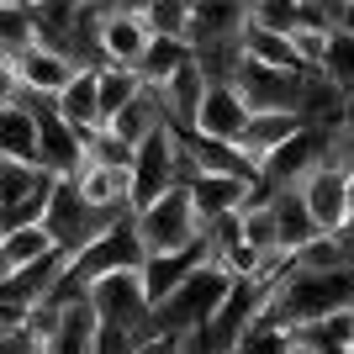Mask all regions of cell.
<instances>
[{
	"label": "cell",
	"mask_w": 354,
	"mask_h": 354,
	"mask_svg": "<svg viewBox=\"0 0 354 354\" xmlns=\"http://www.w3.org/2000/svg\"><path fill=\"white\" fill-rule=\"evenodd\" d=\"M227 291H233V275L207 259L191 281H180L159 307L148 312V323H153V333H164V339H191V333H201V328L212 323V312L227 301Z\"/></svg>",
	"instance_id": "6da1fadb"
},
{
	"label": "cell",
	"mask_w": 354,
	"mask_h": 354,
	"mask_svg": "<svg viewBox=\"0 0 354 354\" xmlns=\"http://www.w3.org/2000/svg\"><path fill=\"white\" fill-rule=\"evenodd\" d=\"M127 222H133L127 212H90L80 201V191H74V180H53V196H48V212H43V233L53 238V249L80 254L95 238L127 227Z\"/></svg>",
	"instance_id": "7a4b0ae2"
},
{
	"label": "cell",
	"mask_w": 354,
	"mask_h": 354,
	"mask_svg": "<svg viewBox=\"0 0 354 354\" xmlns=\"http://www.w3.org/2000/svg\"><path fill=\"white\" fill-rule=\"evenodd\" d=\"M133 233H138L148 259H153V254H185V249H196V243H207V227L196 222L185 185H175V191H164L159 201H148L143 212H133Z\"/></svg>",
	"instance_id": "3957f363"
},
{
	"label": "cell",
	"mask_w": 354,
	"mask_h": 354,
	"mask_svg": "<svg viewBox=\"0 0 354 354\" xmlns=\"http://www.w3.org/2000/svg\"><path fill=\"white\" fill-rule=\"evenodd\" d=\"M85 307L95 312V323H101V333H143L148 323V291H143V275L138 270H122V275H106V281L90 286Z\"/></svg>",
	"instance_id": "277c9868"
},
{
	"label": "cell",
	"mask_w": 354,
	"mask_h": 354,
	"mask_svg": "<svg viewBox=\"0 0 354 354\" xmlns=\"http://www.w3.org/2000/svg\"><path fill=\"white\" fill-rule=\"evenodd\" d=\"M323 159H328V127H312L307 122L291 143H281L265 164H259V191H296Z\"/></svg>",
	"instance_id": "5b68a950"
},
{
	"label": "cell",
	"mask_w": 354,
	"mask_h": 354,
	"mask_svg": "<svg viewBox=\"0 0 354 354\" xmlns=\"http://www.w3.org/2000/svg\"><path fill=\"white\" fill-rule=\"evenodd\" d=\"M175 153H180V127H169V122L148 143L133 148V212L159 201L164 191H175Z\"/></svg>",
	"instance_id": "8992f818"
},
{
	"label": "cell",
	"mask_w": 354,
	"mask_h": 354,
	"mask_svg": "<svg viewBox=\"0 0 354 354\" xmlns=\"http://www.w3.org/2000/svg\"><path fill=\"white\" fill-rule=\"evenodd\" d=\"M296 196H301L312 227H317L323 238H339L344 227H349V175H344V169L317 164V169L296 185Z\"/></svg>",
	"instance_id": "52a82bcc"
},
{
	"label": "cell",
	"mask_w": 354,
	"mask_h": 354,
	"mask_svg": "<svg viewBox=\"0 0 354 354\" xmlns=\"http://www.w3.org/2000/svg\"><path fill=\"white\" fill-rule=\"evenodd\" d=\"M148 43H153V37H148V27H143V6H101V64L138 69Z\"/></svg>",
	"instance_id": "ba28073f"
},
{
	"label": "cell",
	"mask_w": 354,
	"mask_h": 354,
	"mask_svg": "<svg viewBox=\"0 0 354 354\" xmlns=\"http://www.w3.org/2000/svg\"><path fill=\"white\" fill-rule=\"evenodd\" d=\"M254 191H259V185H249V180H227V175H196L191 185H185L191 212H196L201 227H217L222 217H238V212L249 207Z\"/></svg>",
	"instance_id": "9c48e42d"
},
{
	"label": "cell",
	"mask_w": 354,
	"mask_h": 354,
	"mask_svg": "<svg viewBox=\"0 0 354 354\" xmlns=\"http://www.w3.org/2000/svg\"><path fill=\"white\" fill-rule=\"evenodd\" d=\"M249 106L238 101L233 85H207V101H201V111H196V138H212V143H243V133H249Z\"/></svg>",
	"instance_id": "30bf717a"
},
{
	"label": "cell",
	"mask_w": 354,
	"mask_h": 354,
	"mask_svg": "<svg viewBox=\"0 0 354 354\" xmlns=\"http://www.w3.org/2000/svg\"><path fill=\"white\" fill-rule=\"evenodd\" d=\"M11 69H16V85H21V95H43V101H53V95L69 85L74 74H80L69 59H59L53 48H37V43L21 48V53L11 59Z\"/></svg>",
	"instance_id": "8fae6325"
},
{
	"label": "cell",
	"mask_w": 354,
	"mask_h": 354,
	"mask_svg": "<svg viewBox=\"0 0 354 354\" xmlns=\"http://www.w3.org/2000/svg\"><path fill=\"white\" fill-rule=\"evenodd\" d=\"M249 27V6H191V27H185V48H212V43H238Z\"/></svg>",
	"instance_id": "7c38bea8"
},
{
	"label": "cell",
	"mask_w": 354,
	"mask_h": 354,
	"mask_svg": "<svg viewBox=\"0 0 354 354\" xmlns=\"http://www.w3.org/2000/svg\"><path fill=\"white\" fill-rule=\"evenodd\" d=\"M212 259V249L207 243H196V249H185V254H153V259H143V270H138V275H143V291H148V307H159L164 296L175 291L180 281H191L196 270L207 265Z\"/></svg>",
	"instance_id": "4fadbf2b"
},
{
	"label": "cell",
	"mask_w": 354,
	"mask_h": 354,
	"mask_svg": "<svg viewBox=\"0 0 354 354\" xmlns=\"http://www.w3.org/2000/svg\"><path fill=\"white\" fill-rule=\"evenodd\" d=\"M53 117L69 127L74 138H90L101 127V101H95V69H80L69 85L53 95Z\"/></svg>",
	"instance_id": "5bb4252c"
},
{
	"label": "cell",
	"mask_w": 354,
	"mask_h": 354,
	"mask_svg": "<svg viewBox=\"0 0 354 354\" xmlns=\"http://www.w3.org/2000/svg\"><path fill=\"white\" fill-rule=\"evenodd\" d=\"M185 148H191V159H196L201 175H227V180H249V185H259V164H254L238 143H212V138L185 133Z\"/></svg>",
	"instance_id": "9a60e30c"
},
{
	"label": "cell",
	"mask_w": 354,
	"mask_h": 354,
	"mask_svg": "<svg viewBox=\"0 0 354 354\" xmlns=\"http://www.w3.org/2000/svg\"><path fill=\"white\" fill-rule=\"evenodd\" d=\"M270 201V212H275V227H281V249L286 254H296V249H307L312 238H323L317 227H312V217H307V207H301V196L296 191H259Z\"/></svg>",
	"instance_id": "2e32d148"
},
{
	"label": "cell",
	"mask_w": 354,
	"mask_h": 354,
	"mask_svg": "<svg viewBox=\"0 0 354 354\" xmlns=\"http://www.w3.org/2000/svg\"><path fill=\"white\" fill-rule=\"evenodd\" d=\"M164 122H169V117H164L159 95H153V90H143V95H138L133 106H122V111H117L111 122H106V127H111V133H117L127 148H138V143H148V138L159 133Z\"/></svg>",
	"instance_id": "e0dca14e"
},
{
	"label": "cell",
	"mask_w": 354,
	"mask_h": 354,
	"mask_svg": "<svg viewBox=\"0 0 354 354\" xmlns=\"http://www.w3.org/2000/svg\"><path fill=\"white\" fill-rule=\"evenodd\" d=\"M238 238H243V249H254L259 259H265V254H286L281 249V227H275V212H270V201L259 191L249 196V207L238 212Z\"/></svg>",
	"instance_id": "ac0fdd59"
},
{
	"label": "cell",
	"mask_w": 354,
	"mask_h": 354,
	"mask_svg": "<svg viewBox=\"0 0 354 354\" xmlns=\"http://www.w3.org/2000/svg\"><path fill=\"white\" fill-rule=\"evenodd\" d=\"M143 95V80L133 69H117V64H101L95 69V101H101V127L117 117L122 106H133Z\"/></svg>",
	"instance_id": "d6986e66"
},
{
	"label": "cell",
	"mask_w": 354,
	"mask_h": 354,
	"mask_svg": "<svg viewBox=\"0 0 354 354\" xmlns=\"http://www.w3.org/2000/svg\"><path fill=\"white\" fill-rule=\"evenodd\" d=\"M243 59L249 64H259V69H286V74H307L301 64H296V48H291V37H275V32H254V27H243Z\"/></svg>",
	"instance_id": "ffe728a7"
},
{
	"label": "cell",
	"mask_w": 354,
	"mask_h": 354,
	"mask_svg": "<svg viewBox=\"0 0 354 354\" xmlns=\"http://www.w3.org/2000/svg\"><path fill=\"white\" fill-rule=\"evenodd\" d=\"M0 159L37 164V122H32L21 106H6V111H0Z\"/></svg>",
	"instance_id": "44dd1931"
},
{
	"label": "cell",
	"mask_w": 354,
	"mask_h": 354,
	"mask_svg": "<svg viewBox=\"0 0 354 354\" xmlns=\"http://www.w3.org/2000/svg\"><path fill=\"white\" fill-rule=\"evenodd\" d=\"M291 339L296 344H317V349H354V307H339V312H328V317H317V323L307 328H291Z\"/></svg>",
	"instance_id": "7402d4cb"
},
{
	"label": "cell",
	"mask_w": 354,
	"mask_h": 354,
	"mask_svg": "<svg viewBox=\"0 0 354 354\" xmlns=\"http://www.w3.org/2000/svg\"><path fill=\"white\" fill-rule=\"evenodd\" d=\"M43 185H53V175H43L37 164H21V159H0V212L21 207L27 196H37Z\"/></svg>",
	"instance_id": "603a6c76"
},
{
	"label": "cell",
	"mask_w": 354,
	"mask_h": 354,
	"mask_svg": "<svg viewBox=\"0 0 354 354\" xmlns=\"http://www.w3.org/2000/svg\"><path fill=\"white\" fill-rule=\"evenodd\" d=\"M180 64H191V48H185V43H169V37H153V43H148V53L138 59L133 74L143 80V90H159L164 80L180 69Z\"/></svg>",
	"instance_id": "cb8c5ba5"
},
{
	"label": "cell",
	"mask_w": 354,
	"mask_h": 354,
	"mask_svg": "<svg viewBox=\"0 0 354 354\" xmlns=\"http://www.w3.org/2000/svg\"><path fill=\"white\" fill-rule=\"evenodd\" d=\"M43 254H53V238H48L43 227H21V233H6V238H0V270H6V275L37 265Z\"/></svg>",
	"instance_id": "d4e9b609"
},
{
	"label": "cell",
	"mask_w": 354,
	"mask_h": 354,
	"mask_svg": "<svg viewBox=\"0 0 354 354\" xmlns=\"http://www.w3.org/2000/svg\"><path fill=\"white\" fill-rule=\"evenodd\" d=\"M80 148H85L80 169H133V148L122 143L111 127H95L90 138H80Z\"/></svg>",
	"instance_id": "484cf974"
},
{
	"label": "cell",
	"mask_w": 354,
	"mask_h": 354,
	"mask_svg": "<svg viewBox=\"0 0 354 354\" xmlns=\"http://www.w3.org/2000/svg\"><path fill=\"white\" fill-rule=\"evenodd\" d=\"M323 80H328V90L339 95V106L349 111V106H354V37H339V32H333V48H328Z\"/></svg>",
	"instance_id": "4316f807"
},
{
	"label": "cell",
	"mask_w": 354,
	"mask_h": 354,
	"mask_svg": "<svg viewBox=\"0 0 354 354\" xmlns=\"http://www.w3.org/2000/svg\"><path fill=\"white\" fill-rule=\"evenodd\" d=\"M143 27H148V37H169V43H185V27H191V6H185V0H153V6H143Z\"/></svg>",
	"instance_id": "83f0119b"
},
{
	"label": "cell",
	"mask_w": 354,
	"mask_h": 354,
	"mask_svg": "<svg viewBox=\"0 0 354 354\" xmlns=\"http://www.w3.org/2000/svg\"><path fill=\"white\" fill-rule=\"evenodd\" d=\"M233 354H296V339H291V328L265 323V317H259V323L233 344Z\"/></svg>",
	"instance_id": "f1b7e54d"
},
{
	"label": "cell",
	"mask_w": 354,
	"mask_h": 354,
	"mask_svg": "<svg viewBox=\"0 0 354 354\" xmlns=\"http://www.w3.org/2000/svg\"><path fill=\"white\" fill-rule=\"evenodd\" d=\"M21 48H32V11L16 0H0V53L16 59Z\"/></svg>",
	"instance_id": "f546056e"
},
{
	"label": "cell",
	"mask_w": 354,
	"mask_h": 354,
	"mask_svg": "<svg viewBox=\"0 0 354 354\" xmlns=\"http://www.w3.org/2000/svg\"><path fill=\"white\" fill-rule=\"evenodd\" d=\"M249 27L254 32H275V37H291L296 32V0H254L249 6Z\"/></svg>",
	"instance_id": "4dcf8cb0"
},
{
	"label": "cell",
	"mask_w": 354,
	"mask_h": 354,
	"mask_svg": "<svg viewBox=\"0 0 354 354\" xmlns=\"http://www.w3.org/2000/svg\"><path fill=\"white\" fill-rule=\"evenodd\" d=\"M291 48H296V64H301L307 74H323L328 48H333V32H291Z\"/></svg>",
	"instance_id": "1f68e13d"
},
{
	"label": "cell",
	"mask_w": 354,
	"mask_h": 354,
	"mask_svg": "<svg viewBox=\"0 0 354 354\" xmlns=\"http://www.w3.org/2000/svg\"><path fill=\"white\" fill-rule=\"evenodd\" d=\"M133 354H185V339H164V333H153V339H143Z\"/></svg>",
	"instance_id": "d6a6232c"
},
{
	"label": "cell",
	"mask_w": 354,
	"mask_h": 354,
	"mask_svg": "<svg viewBox=\"0 0 354 354\" xmlns=\"http://www.w3.org/2000/svg\"><path fill=\"white\" fill-rule=\"evenodd\" d=\"M0 354H27V344L21 339H0Z\"/></svg>",
	"instance_id": "836d02e7"
},
{
	"label": "cell",
	"mask_w": 354,
	"mask_h": 354,
	"mask_svg": "<svg viewBox=\"0 0 354 354\" xmlns=\"http://www.w3.org/2000/svg\"><path fill=\"white\" fill-rule=\"evenodd\" d=\"M349 217H354V175H349Z\"/></svg>",
	"instance_id": "e575fe53"
},
{
	"label": "cell",
	"mask_w": 354,
	"mask_h": 354,
	"mask_svg": "<svg viewBox=\"0 0 354 354\" xmlns=\"http://www.w3.org/2000/svg\"><path fill=\"white\" fill-rule=\"evenodd\" d=\"M344 122H349V127H354V106H349V111H344Z\"/></svg>",
	"instance_id": "d590c367"
}]
</instances>
